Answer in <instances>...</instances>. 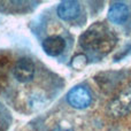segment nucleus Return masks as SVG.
Returning a JSON list of instances; mask_svg holds the SVG:
<instances>
[{"mask_svg":"<svg viewBox=\"0 0 131 131\" xmlns=\"http://www.w3.org/2000/svg\"><path fill=\"white\" fill-rule=\"evenodd\" d=\"M116 34L101 22H95L89 27L78 39L79 46L85 51L99 54H108L116 45Z\"/></svg>","mask_w":131,"mask_h":131,"instance_id":"obj_1","label":"nucleus"},{"mask_svg":"<svg viewBox=\"0 0 131 131\" xmlns=\"http://www.w3.org/2000/svg\"><path fill=\"white\" fill-rule=\"evenodd\" d=\"M108 112L114 117H122L131 113V83L111 101Z\"/></svg>","mask_w":131,"mask_h":131,"instance_id":"obj_2","label":"nucleus"},{"mask_svg":"<svg viewBox=\"0 0 131 131\" xmlns=\"http://www.w3.org/2000/svg\"><path fill=\"white\" fill-rule=\"evenodd\" d=\"M67 100L71 107L76 109H84L89 107L92 101L90 91L84 86H75L68 92Z\"/></svg>","mask_w":131,"mask_h":131,"instance_id":"obj_3","label":"nucleus"},{"mask_svg":"<svg viewBox=\"0 0 131 131\" xmlns=\"http://www.w3.org/2000/svg\"><path fill=\"white\" fill-rule=\"evenodd\" d=\"M13 75L20 83L30 82L35 76V63L29 58H21L13 67Z\"/></svg>","mask_w":131,"mask_h":131,"instance_id":"obj_4","label":"nucleus"},{"mask_svg":"<svg viewBox=\"0 0 131 131\" xmlns=\"http://www.w3.org/2000/svg\"><path fill=\"white\" fill-rule=\"evenodd\" d=\"M130 15V9L127 4L121 1L113 2L108 10V20L114 24H123Z\"/></svg>","mask_w":131,"mask_h":131,"instance_id":"obj_5","label":"nucleus"},{"mask_svg":"<svg viewBox=\"0 0 131 131\" xmlns=\"http://www.w3.org/2000/svg\"><path fill=\"white\" fill-rule=\"evenodd\" d=\"M41 47L48 57H58L64 51L66 40L61 36H50L44 39Z\"/></svg>","mask_w":131,"mask_h":131,"instance_id":"obj_6","label":"nucleus"},{"mask_svg":"<svg viewBox=\"0 0 131 131\" xmlns=\"http://www.w3.org/2000/svg\"><path fill=\"white\" fill-rule=\"evenodd\" d=\"M81 10V5L74 0H66L60 2L58 6L57 13L61 20L63 21H72L79 15Z\"/></svg>","mask_w":131,"mask_h":131,"instance_id":"obj_7","label":"nucleus"},{"mask_svg":"<svg viewBox=\"0 0 131 131\" xmlns=\"http://www.w3.org/2000/svg\"><path fill=\"white\" fill-rule=\"evenodd\" d=\"M123 79L122 72H116V71H107L101 72V74L95 76V82L101 86L102 89H111L116 85V82Z\"/></svg>","mask_w":131,"mask_h":131,"instance_id":"obj_8","label":"nucleus"},{"mask_svg":"<svg viewBox=\"0 0 131 131\" xmlns=\"http://www.w3.org/2000/svg\"><path fill=\"white\" fill-rule=\"evenodd\" d=\"M88 64V58L84 54H77L72 58L71 60V67L76 70H82Z\"/></svg>","mask_w":131,"mask_h":131,"instance_id":"obj_9","label":"nucleus"},{"mask_svg":"<svg viewBox=\"0 0 131 131\" xmlns=\"http://www.w3.org/2000/svg\"><path fill=\"white\" fill-rule=\"evenodd\" d=\"M9 67H10V58L7 54L0 53V75H6Z\"/></svg>","mask_w":131,"mask_h":131,"instance_id":"obj_10","label":"nucleus"},{"mask_svg":"<svg viewBox=\"0 0 131 131\" xmlns=\"http://www.w3.org/2000/svg\"><path fill=\"white\" fill-rule=\"evenodd\" d=\"M130 51H131V45L129 46V47H128L127 48V50H124V51H123V53H121V54H118L117 55V57H115V58H114V59H115V60H118V59H122V58L123 57H124V55H127L128 54V53H129L130 52Z\"/></svg>","mask_w":131,"mask_h":131,"instance_id":"obj_11","label":"nucleus"},{"mask_svg":"<svg viewBox=\"0 0 131 131\" xmlns=\"http://www.w3.org/2000/svg\"><path fill=\"white\" fill-rule=\"evenodd\" d=\"M6 75H0V86L1 85H4V83H5V81H6Z\"/></svg>","mask_w":131,"mask_h":131,"instance_id":"obj_12","label":"nucleus"},{"mask_svg":"<svg viewBox=\"0 0 131 131\" xmlns=\"http://www.w3.org/2000/svg\"><path fill=\"white\" fill-rule=\"evenodd\" d=\"M53 131H72L71 129H68V128H57Z\"/></svg>","mask_w":131,"mask_h":131,"instance_id":"obj_13","label":"nucleus"}]
</instances>
